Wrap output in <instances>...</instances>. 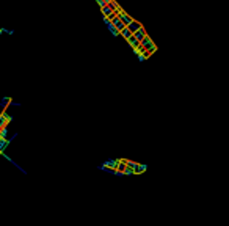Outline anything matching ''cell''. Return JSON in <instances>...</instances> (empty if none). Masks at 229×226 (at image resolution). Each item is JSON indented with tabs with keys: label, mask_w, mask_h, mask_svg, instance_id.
Segmentation results:
<instances>
[{
	"label": "cell",
	"mask_w": 229,
	"mask_h": 226,
	"mask_svg": "<svg viewBox=\"0 0 229 226\" xmlns=\"http://www.w3.org/2000/svg\"><path fill=\"white\" fill-rule=\"evenodd\" d=\"M112 24L115 25V29H116V32H118V33H119V32H122V30L127 27V25H126V24H124L122 20L119 19V16H116V17L112 20Z\"/></svg>",
	"instance_id": "1"
},
{
	"label": "cell",
	"mask_w": 229,
	"mask_h": 226,
	"mask_svg": "<svg viewBox=\"0 0 229 226\" xmlns=\"http://www.w3.org/2000/svg\"><path fill=\"white\" fill-rule=\"evenodd\" d=\"M118 16H119V19H121V20H122V22L126 24V25H130V24H132V20H134V17H132V16H129V14H127V13L124 11V10H119V14H118Z\"/></svg>",
	"instance_id": "2"
},
{
	"label": "cell",
	"mask_w": 229,
	"mask_h": 226,
	"mask_svg": "<svg viewBox=\"0 0 229 226\" xmlns=\"http://www.w3.org/2000/svg\"><path fill=\"white\" fill-rule=\"evenodd\" d=\"M146 36H148V33H146V30H144V27H141V29L138 30V32L134 33V38L138 41V43H141V41H143L144 38H146Z\"/></svg>",
	"instance_id": "3"
},
{
	"label": "cell",
	"mask_w": 229,
	"mask_h": 226,
	"mask_svg": "<svg viewBox=\"0 0 229 226\" xmlns=\"http://www.w3.org/2000/svg\"><path fill=\"white\" fill-rule=\"evenodd\" d=\"M127 27H129V30H130L132 33H135V32H138V30H140L143 25H141L140 22H138V20H135V19H134V20H132V24H130V25H127Z\"/></svg>",
	"instance_id": "4"
},
{
	"label": "cell",
	"mask_w": 229,
	"mask_h": 226,
	"mask_svg": "<svg viewBox=\"0 0 229 226\" xmlns=\"http://www.w3.org/2000/svg\"><path fill=\"white\" fill-rule=\"evenodd\" d=\"M119 36H122L126 41H129L132 36H134V33H132V32L129 30V27H126V29H124L122 32H119Z\"/></svg>",
	"instance_id": "5"
},
{
	"label": "cell",
	"mask_w": 229,
	"mask_h": 226,
	"mask_svg": "<svg viewBox=\"0 0 229 226\" xmlns=\"http://www.w3.org/2000/svg\"><path fill=\"white\" fill-rule=\"evenodd\" d=\"M101 13H102V16H108V14H112V13H113V6H112V5L104 6V8H101Z\"/></svg>",
	"instance_id": "6"
},
{
	"label": "cell",
	"mask_w": 229,
	"mask_h": 226,
	"mask_svg": "<svg viewBox=\"0 0 229 226\" xmlns=\"http://www.w3.org/2000/svg\"><path fill=\"white\" fill-rule=\"evenodd\" d=\"M107 29L110 30V33H112V35H113L115 38H118V36H119V33H118V32H116V29H115V25H113L112 22H110V24L107 25Z\"/></svg>",
	"instance_id": "7"
},
{
	"label": "cell",
	"mask_w": 229,
	"mask_h": 226,
	"mask_svg": "<svg viewBox=\"0 0 229 226\" xmlns=\"http://www.w3.org/2000/svg\"><path fill=\"white\" fill-rule=\"evenodd\" d=\"M110 3H112V0H99V2H98V5L101 6V8H104V6H107Z\"/></svg>",
	"instance_id": "8"
},
{
	"label": "cell",
	"mask_w": 229,
	"mask_h": 226,
	"mask_svg": "<svg viewBox=\"0 0 229 226\" xmlns=\"http://www.w3.org/2000/svg\"><path fill=\"white\" fill-rule=\"evenodd\" d=\"M137 57H138V61H144V60L148 58V57H146V53H143V52H141V53H138Z\"/></svg>",
	"instance_id": "9"
},
{
	"label": "cell",
	"mask_w": 229,
	"mask_h": 226,
	"mask_svg": "<svg viewBox=\"0 0 229 226\" xmlns=\"http://www.w3.org/2000/svg\"><path fill=\"white\" fill-rule=\"evenodd\" d=\"M122 173L126 174V176H132V174H135V173H134V170H130V168H126V170L122 171Z\"/></svg>",
	"instance_id": "10"
}]
</instances>
